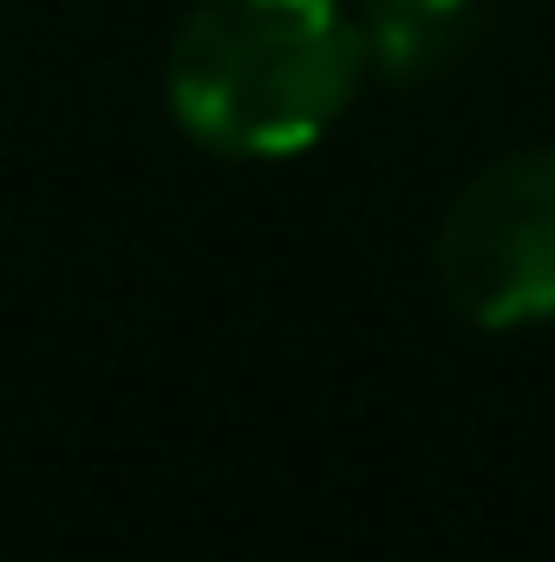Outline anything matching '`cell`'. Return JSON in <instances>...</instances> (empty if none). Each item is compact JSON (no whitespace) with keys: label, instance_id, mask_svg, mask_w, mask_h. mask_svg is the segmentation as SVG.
I'll return each instance as SVG.
<instances>
[{"label":"cell","instance_id":"3957f363","mask_svg":"<svg viewBox=\"0 0 555 562\" xmlns=\"http://www.w3.org/2000/svg\"><path fill=\"white\" fill-rule=\"evenodd\" d=\"M471 20H477V0H360L366 59L399 86L444 72L464 53Z\"/></svg>","mask_w":555,"mask_h":562},{"label":"cell","instance_id":"7a4b0ae2","mask_svg":"<svg viewBox=\"0 0 555 562\" xmlns=\"http://www.w3.org/2000/svg\"><path fill=\"white\" fill-rule=\"evenodd\" d=\"M438 288L471 327L555 321V150H510L457 190Z\"/></svg>","mask_w":555,"mask_h":562},{"label":"cell","instance_id":"6da1fadb","mask_svg":"<svg viewBox=\"0 0 555 562\" xmlns=\"http://www.w3.org/2000/svg\"><path fill=\"white\" fill-rule=\"evenodd\" d=\"M360 79L366 40L340 0H196L163 59L177 125L223 157L320 144Z\"/></svg>","mask_w":555,"mask_h":562}]
</instances>
